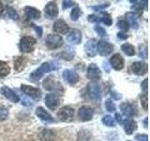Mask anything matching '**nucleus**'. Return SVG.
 I'll use <instances>...</instances> for the list:
<instances>
[{"label": "nucleus", "instance_id": "f257e3e1", "mask_svg": "<svg viewBox=\"0 0 150 141\" xmlns=\"http://www.w3.org/2000/svg\"><path fill=\"white\" fill-rule=\"evenodd\" d=\"M59 68H60V64L57 61H47V62L42 63L39 69L35 70L30 74L29 80L32 82H38L45 73L58 70Z\"/></svg>", "mask_w": 150, "mask_h": 141}, {"label": "nucleus", "instance_id": "f03ea898", "mask_svg": "<svg viewBox=\"0 0 150 141\" xmlns=\"http://www.w3.org/2000/svg\"><path fill=\"white\" fill-rule=\"evenodd\" d=\"M87 93L94 103L100 105L101 101V88L100 85L97 82H90L87 85Z\"/></svg>", "mask_w": 150, "mask_h": 141}, {"label": "nucleus", "instance_id": "7ed1b4c3", "mask_svg": "<svg viewBox=\"0 0 150 141\" xmlns=\"http://www.w3.org/2000/svg\"><path fill=\"white\" fill-rule=\"evenodd\" d=\"M36 43H37V41L35 38H33L31 36L23 37L20 41V44H19L20 51L22 53H25V54L30 53V52L34 50Z\"/></svg>", "mask_w": 150, "mask_h": 141}, {"label": "nucleus", "instance_id": "20e7f679", "mask_svg": "<svg viewBox=\"0 0 150 141\" xmlns=\"http://www.w3.org/2000/svg\"><path fill=\"white\" fill-rule=\"evenodd\" d=\"M43 87L45 89L47 90H50V91H53L52 93H60V92H63V87L58 81L54 80L53 77H47L44 79L43 81Z\"/></svg>", "mask_w": 150, "mask_h": 141}, {"label": "nucleus", "instance_id": "39448f33", "mask_svg": "<svg viewBox=\"0 0 150 141\" xmlns=\"http://www.w3.org/2000/svg\"><path fill=\"white\" fill-rule=\"evenodd\" d=\"M63 43H64L63 39L60 35L49 34L46 38V46L51 50L59 48V47L63 45Z\"/></svg>", "mask_w": 150, "mask_h": 141}, {"label": "nucleus", "instance_id": "423d86ee", "mask_svg": "<svg viewBox=\"0 0 150 141\" xmlns=\"http://www.w3.org/2000/svg\"><path fill=\"white\" fill-rule=\"evenodd\" d=\"M114 51V45L110 42L100 40L97 42V53L102 56H109Z\"/></svg>", "mask_w": 150, "mask_h": 141}, {"label": "nucleus", "instance_id": "0eeeda50", "mask_svg": "<svg viewBox=\"0 0 150 141\" xmlns=\"http://www.w3.org/2000/svg\"><path fill=\"white\" fill-rule=\"evenodd\" d=\"M57 117L61 121L69 122L74 118V109L70 106H64L57 112Z\"/></svg>", "mask_w": 150, "mask_h": 141}, {"label": "nucleus", "instance_id": "6e6552de", "mask_svg": "<svg viewBox=\"0 0 150 141\" xmlns=\"http://www.w3.org/2000/svg\"><path fill=\"white\" fill-rule=\"evenodd\" d=\"M45 105L51 110L56 109L61 103L60 97L55 93H49L45 96Z\"/></svg>", "mask_w": 150, "mask_h": 141}, {"label": "nucleus", "instance_id": "1a4fd4ad", "mask_svg": "<svg viewBox=\"0 0 150 141\" xmlns=\"http://www.w3.org/2000/svg\"><path fill=\"white\" fill-rule=\"evenodd\" d=\"M86 76L89 80H91L92 82L98 81L101 77V72L100 69L98 67V65L95 63H91L87 67V72H86Z\"/></svg>", "mask_w": 150, "mask_h": 141}, {"label": "nucleus", "instance_id": "9d476101", "mask_svg": "<svg viewBox=\"0 0 150 141\" xmlns=\"http://www.w3.org/2000/svg\"><path fill=\"white\" fill-rule=\"evenodd\" d=\"M21 90L26 96L34 99V100H40L41 97V91L38 88L27 86V85H21Z\"/></svg>", "mask_w": 150, "mask_h": 141}, {"label": "nucleus", "instance_id": "9b49d317", "mask_svg": "<svg viewBox=\"0 0 150 141\" xmlns=\"http://www.w3.org/2000/svg\"><path fill=\"white\" fill-rule=\"evenodd\" d=\"M131 72L138 76H143L147 73V64L144 61H135L131 64Z\"/></svg>", "mask_w": 150, "mask_h": 141}, {"label": "nucleus", "instance_id": "f8f14e48", "mask_svg": "<svg viewBox=\"0 0 150 141\" xmlns=\"http://www.w3.org/2000/svg\"><path fill=\"white\" fill-rule=\"evenodd\" d=\"M58 11H59V9H58V7H57V4H56V2H54V1L49 2L44 8L45 17L48 18V19L55 18L56 16L58 15Z\"/></svg>", "mask_w": 150, "mask_h": 141}, {"label": "nucleus", "instance_id": "ddd939ff", "mask_svg": "<svg viewBox=\"0 0 150 141\" xmlns=\"http://www.w3.org/2000/svg\"><path fill=\"white\" fill-rule=\"evenodd\" d=\"M0 93H1L5 98H7L8 100L11 101V103H16L20 101V97L18 96V94L7 86H3L1 88H0Z\"/></svg>", "mask_w": 150, "mask_h": 141}, {"label": "nucleus", "instance_id": "4468645a", "mask_svg": "<svg viewBox=\"0 0 150 141\" xmlns=\"http://www.w3.org/2000/svg\"><path fill=\"white\" fill-rule=\"evenodd\" d=\"M94 116V111L91 107L89 106H82L79 108L78 111V117L80 120L82 121H89L93 119Z\"/></svg>", "mask_w": 150, "mask_h": 141}, {"label": "nucleus", "instance_id": "2eb2a0df", "mask_svg": "<svg viewBox=\"0 0 150 141\" xmlns=\"http://www.w3.org/2000/svg\"><path fill=\"white\" fill-rule=\"evenodd\" d=\"M63 78L69 85H75L79 82L80 77L76 72L72 70H65L63 72Z\"/></svg>", "mask_w": 150, "mask_h": 141}, {"label": "nucleus", "instance_id": "dca6fc26", "mask_svg": "<svg viewBox=\"0 0 150 141\" xmlns=\"http://www.w3.org/2000/svg\"><path fill=\"white\" fill-rule=\"evenodd\" d=\"M110 63L112 68L115 70H121L125 66L124 58H122V56L120 54H115L112 56L110 59Z\"/></svg>", "mask_w": 150, "mask_h": 141}, {"label": "nucleus", "instance_id": "f3484780", "mask_svg": "<svg viewBox=\"0 0 150 141\" xmlns=\"http://www.w3.org/2000/svg\"><path fill=\"white\" fill-rule=\"evenodd\" d=\"M36 115L39 118L40 120L42 121L47 122V123H52V122H54V119L50 115V113L48 111H46L43 107L39 106L36 109Z\"/></svg>", "mask_w": 150, "mask_h": 141}, {"label": "nucleus", "instance_id": "a211bd4d", "mask_svg": "<svg viewBox=\"0 0 150 141\" xmlns=\"http://www.w3.org/2000/svg\"><path fill=\"white\" fill-rule=\"evenodd\" d=\"M97 41L95 39H91L86 41V43L84 44V51H86V54L93 58L97 55Z\"/></svg>", "mask_w": 150, "mask_h": 141}, {"label": "nucleus", "instance_id": "6ab92c4d", "mask_svg": "<svg viewBox=\"0 0 150 141\" xmlns=\"http://www.w3.org/2000/svg\"><path fill=\"white\" fill-rule=\"evenodd\" d=\"M69 30V25L62 19L55 21L54 24V31L58 33V34H67Z\"/></svg>", "mask_w": 150, "mask_h": 141}, {"label": "nucleus", "instance_id": "aec40b11", "mask_svg": "<svg viewBox=\"0 0 150 141\" xmlns=\"http://www.w3.org/2000/svg\"><path fill=\"white\" fill-rule=\"evenodd\" d=\"M67 41L72 44H79L82 41V33L78 29H72L67 36Z\"/></svg>", "mask_w": 150, "mask_h": 141}, {"label": "nucleus", "instance_id": "412c9836", "mask_svg": "<svg viewBox=\"0 0 150 141\" xmlns=\"http://www.w3.org/2000/svg\"><path fill=\"white\" fill-rule=\"evenodd\" d=\"M25 12L26 17L28 19H30V20H38V19H40L41 16L40 11L34 7H29V6L25 7Z\"/></svg>", "mask_w": 150, "mask_h": 141}, {"label": "nucleus", "instance_id": "4be33fe9", "mask_svg": "<svg viewBox=\"0 0 150 141\" xmlns=\"http://www.w3.org/2000/svg\"><path fill=\"white\" fill-rule=\"evenodd\" d=\"M120 110L127 117H133L135 114V108L129 103H122L120 105Z\"/></svg>", "mask_w": 150, "mask_h": 141}, {"label": "nucleus", "instance_id": "5701e85b", "mask_svg": "<svg viewBox=\"0 0 150 141\" xmlns=\"http://www.w3.org/2000/svg\"><path fill=\"white\" fill-rule=\"evenodd\" d=\"M124 124V130L127 135H132L133 132L137 129V123L133 120H126L123 122Z\"/></svg>", "mask_w": 150, "mask_h": 141}, {"label": "nucleus", "instance_id": "b1692460", "mask_svg": "<svg viewBox=\"0 0 150 141\" xmlns=\"http://www.w3.org/2000/svg\"><path fill=\"white\" fill-rule=\"evenodd\" d=\"M126 22L128 23L129 26H131L133 29H138V23L136 20V15L133 12H128L126 13Z\"/></svg>", "mask_w": 150, "mask_h": 141}, {"label": "nucleus", "instance_id": "393cba45", "mask_svg": "<svg viewBox=\"0 0 150 141\" xmlns=\"http://www.w3.org/2000/svg\"><path fill=\"white\" fill-rule=\"evenodd\" d=\"M77 141H93V135L88 130H81L77 135Z\"/></svg>", "mask_w": 150, "mask_h": 141}, {"label": "nucleus", "instance_id": "a878e982", "mask_svg": "<svg viewBox=\"0 0 150 141\" xmlns=\"http://www.w3.org/2000/svg\"><path fill=\"white\" fill-rule=\"evenodd\" d=\"M26 65V59L23 56H18L14 59V68L18 73H20L22 70L25 69Z\"/></svg>", "mask_w": 150, "mask_h": 141}, {"label": "nucleus", "instance_id": "bb28decb", "mask_svg": "<svg viewBox=\"0 0 150 141\" xmlns=\"http://www.w3.org/2000/svg\"><path fill=\"white\" fill-rule=\"evenodd\" d=\"M121 49L127 56H134L136 54L135 47L132 44L129 43V42H126V43L122 44Z\"/></svg>", "mask_w": 150, "mask_h": 141}, {"label": "nucleus", "instance_id": "cd10ccee", "mask_svg": "<svg viewBox=\"0 0 150 141\" xmlns=\"http://www.w3.org/2000/svg\"><path fill=\"white\" fill-rule=\"evenodd\" d=\"M11 73V67L9 65L5 62V61L0 60V77H5L8 76Z\"/></svg>", "mask_w": 150, "mask_h": 141}, {"label": "nucleus", "instance_id": "c85d7f7f", "mask_svg": "<svg viewBox=\"0 0 150 141\" xmlns=\"http://www.w3.org/2000/svg\"><path fill=\"white\" fill-rule=\"evenodd\" d=\"M75 55V51L73 50L72 47H67L62 53H61V58H64L65 60H71Z\"/></svg>", "mask_w": 150, "mask_h": 141}, {"label": "nucleus", "instance_id": "c756f323", "mask_svg": "<svg viewBox=\"0 0 150 141\" xmlns=\"http://www.w3.org/2000/svg\"><path fill=\"white\" fill-rule=\"evenodd\" d=\"M98 16H100V21L102 22L105 26H110L112 24V17H111V15H110L109 13L101 12L100 15H98Z\"/></svg>", "mask_w": 150, "mask_h": 141}, {"label": "nucleus", "instance_id": "7c9ffc66", "mask_svg": "<svg viewBox=\"0 0 150 141\" xmlns=\"http://www.w3.org/2000/svg\"><path fill=\"white\" fill-rule=\"evenodd\" d=\"M6 11H7V15L8 18H11V19H12V20H15V21L19 20V14L14 8L8 6V7H7Z\"/></svg>", "mask_w": 150, "mask_h": 141}, {"label": "nucleus", "instance_id": "2f4dec72", "mask_svg": "<svg viewBox=\"0 0 150 141\" xmlns=\"http://www.w3.org/2000/svg\"><path fill=\"white\" fill-rule=\"evenodd\" d=\"M102 122L103 124L109 127H114L115 126V120L112 118V116L110 115H105L104 117L102 118Z\"/></svg>", "mask_w": 150, "mask_h": 141}, {"label": "nucleus", "instance_id": "473e14b6", "mask_svg": "<svg viewBox=\"0 0 150 141\" xmlns=\"http://www.w3.org/2000/svg\"><path fill=\"white\" fill-rule=\"evenodd\" d=\"M81 14H82L81 9H80L78 7H75L71 11V13H70V18H71L72 21H77L79 17L81 16Z\"/></svg>", "mask_w": 150, "mask_h": 141}, {"label": "nucleus", "instance_id": "72a5a7b5", "mask_svg": "<svg viewBox=\"0 0 150 141\" xmlns=\"http://www.w3.org/2000/svg\"><path fill=\"white\" fill-rule=\"evenodd\" d=\"M105 108L108 112H115L116 110V106L115 105V103L112 102L111 99H108L105 102Z\"/></svg>", "mask_w": 150, "mask_h": 141}, {"label": "nucleus", "instance_id": "f704fd0d", "mask_svg": "<svg viewBox=\"0 0 150 141\" xmlns=\"http://www.w3.org/2000/svg\"><path fill=\"white\" fill-rule=\"evenodd\" d=\"M141 105H142L143 108L144 110L148 109V95L147 93H143L141 95Z\"/></svg>", "mask_w": 150, "mask_h": 141}, {"label": "nucleus", "instance_id": "c9c22d12", "mask_svg": "<svg viewBox=\"0 0 150 141\" xmlns=\"http://www.w3.org/2000/svg\"><path fill=\"white\" fill-rule=\"evenodd\" d=\"M8 117V109L6 106H0V120H5Z\"/></svg>", "mask_w": 150, "mask_h": 141}, {"label": "nucleus", "instance_id": "e433bc0d", "mask_svg": "<svg viewBox=\"0 0 150 141\" xmlns=\"http://www.w3.org/2000/svg\"><path fill=\"white\" fill-rule=\"evenodd\" d=\"M117 26H118L120 29L124 30V31H128L129 28L128 23L126 22V20H119L118 22H117Z\"/></svg>", "mask_w": 150, "mask_h": 141}, {"label": "nucleus", "instance_id": "4c0bfd02", "mask_svg": "<svg viewBox=\"0 0 150 141\" xmlns=\"http://www.w3.org/2000/svg\"><path fill=\"white\" fill-rule=\"evenodd\" d=\"M94 29H95V31H96L100 37H105V36H106V30H105V28H103V27L100 26V25H96L95 27H94Z\"/></svg>", "mask_w": 150, "mask_h": 141}, {"label": "nucleus", "instance_id": "58836bf2", "mask_svg": "<svg viewBox=\"0 0 150 141\" xmlns=\"http://www.w3.org/2000/svg\"><path fill=\"white\" fill-rule=\"evenodd\" d=\"M109 6H110V3L107 2V3H104V4L98 5V6H94V7H92V9L95 11H103V9H105L106 8H108Z\"/></svg>", "mask_w": 150, "mask_h": 141}, {"label": "nucleus", "instance_id": "ea45409f", "mask_svg": "<svg viewBox=\"0 0 150 141\" xmlns=\"http://www.w3.org/2000/svg\"><path fill=\"white\" fill-rule=\"evenodd\" d=\"M139 56L142 58H144V59L147 58V48L146 47H144V48H141L139 50Z\"/></svg>", "mask_w": 150, "mask_h": 141}, {"label": "nucleus", "instance_id": "a19ab883", "mask_svg": "<svg viewBox=\"0 0 150 141\" xmlns=\"http://www.w3.org/2000/svg\"><path fill=\"white\" fill-rule=\"evenodd\" d=\"M75 5V2H73V1H70V0H69V1H63L62 2V8H63V9H69V8H70V7H72V6H74Z\"/></svg>", "mask_w": 150, "mask_h": 141}, {"label": "nucleus", "instance_id": "79ce46f5", "mask_svg": "<svg viewBox=\"0 0 150 141\" xmlns=\"http://www.w3.org/2000/svg\"><path fill=\"white\" fill-rule=\"evenodd\" d=\"M88 22L90 23H98L100 22V16L96 15V14H91L88 16Z\"/></svg>", "mask_w": 150, "mask_h": 141}, {"label": "nucleus", "instance_id": "37998d69", "mask_svg": "<svg viewBox=\"0 0 150 141\" xmlns=\"http://www.w3.org/2000/svg\"><path fill=\"white\" fill-rule=\"evenodd\" d=\"M31 26H32L33 29L36 31L37 34L39 35V37H41V35H42V27L39 26H36V25H34V24H32Z\"/></svg>", "mask_w": 150, "mask_h": 141}, {"label": "nucleus", "instance_id": "c03bdc74", "mask_svg": "<svg viewBox=\"0 0 150 141\" xmlns=\"http://www.w3.org/2000/svg\"><path fill=\"white\" fill-rule=\"evenodd\" d=\"M135 139L137 141H148V135L140 134V135H137L135 136Z\"/></svg>", "mask_w": 150, "mask_h": 141}, {"label": "nucleus", "instance_id": "a18cd8bd", "mask_svg": "<svg viewBox=\"0 0 150 141\" xmlns=\"http://www.w3.org/2000/svg\"><path fill=\"white\" fill-rule=\"evenodd\" d=\"M142 89L144 91V93H147V90H148V79L145 78L144 80V82L142 83Z\"/></svg>", "mask_w": 150, "mask_h": 141}, {"label": "nucleus", "instance_id": "49530a36", "mask_svg": "<svg viewBox=\"0 0 150 141\" xmlns=\"http://www.w3.org/2000/svg\"><path fill=\"white\" fill-rule=\"evenodd\" d=\"M117 37H118L120 40H127L128 39V34L124 31H121L117 33Z\"/></svg>", "mask_w": 150, "mask_h": 141}, {"label": "nucleus", "instance_id": "de8ad7c7", "mask_svg": "<svg viewBox=\"0 0 150 141\" xmlns=\"http://www.w3.org/2000/svg\"><path fill=\"white\" fill-rule=\"evenodd\" d=\"M115 119H116V121L118 122L119 124H123V122H124L123 118H122V116L120 114H118V113H116L115 114Z\"/></svg>", "mask_w": 150, "mask_h": 141}, {"label": "nucleus", "instance_id": "09e8293b", "mask_svg": "<svg viewBox=\"0 0 150 141\" xmlns=\"http://www.w3.org/2000/svg\"><path fill=\"white\" fill-rule=\"evenodd\" d=\"M111 95L112 97L115 99V100H119V99H121V95L118 93H116L115 91H111Z\"/></svg>", "mask_w": 150, "mask_h": 141}, {"label": "nucleus", "instance_id": "8fccbe9b", "mask_svg": "<svg viewBox=\"0 0 150 141\" xmlns=\"http://www.w3.org/2000/svg\"><path fill=\"white\" fill-rule=\"evenodd\" d=\"M22 101H23V102H22L23 105H27V106H31V105H32V103H29V101L26 100V99H25V98H23V99H22Z\"/></svg>", "mask_w": 150, "mask_h": 141}, {"label": "nucleus", "instance_id": "3c124183", "mask_svg": "<svg viewBox=\"0 0 150 141\" xmlns=\"http://www.w3.org/2000/svg\"><path fill=\"white\" fill-rule=\"evenodd\" d=\"M3 11H4V6H3L2 2L0 1V14H2V13H3Z\"/></svg>", "mask_w": 150, "mask_h": 141}, {"label": "nucleus", "instance_id": "603ef678", "mask_svg": "<svg viewBox=\"0 0 150 141\" xmlns=\"http://www.w3.org/2000/svg\"><path fill=\"white\" fill-rule=\"evenodd\" d=\"M147 120H148L147 118H145V119L144 120V125L145 128H147Z\"/></svg>", "mask_w": 150, "mask_h": 141}]
</instances>
